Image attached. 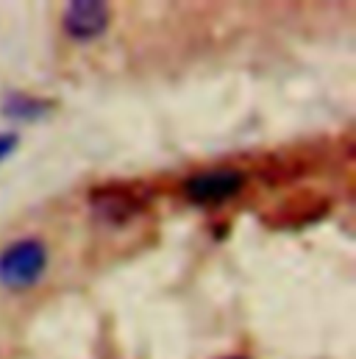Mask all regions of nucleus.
Masks as SVG:
<instances>
[{
	"instance_id": "nucleus-1",
	"label": "nucleus",
	"mask_w": 356,
	"mask_h": 359,
	"mask_svg": "<svg viewBox=\"0 0 356 359\" xmlns=\"http://www.w3.org/2000/svg\"><path fill=\"white\" fill-rule=\"evenodd\" d=\"M48 270V248L36 237L14 240L0 251V284L6 290L22 292L42 281Z\"/></svg>"
},
{
	"instance_id": "nucleus-2",
	"label": "nucleus",
	"mask_w": 356,
	"mask_h": 359,
	"mask_svg": "<svg viewBox=\"0 0 356 359\" xmlns=\"http://www.w3.org/2000/svg\"><path fill=\"white\" fill-rule=\"evenodd\" d=\"M242 187H245V176L234 168L206 170L184 181V198L195 206H217L240 195Z\"/></svg>"
},
{
	"instance_id": "nucleus-3",
	"label": "nucleus",
	"mask_w": 356,
	"mask_h": 359,
	"mask_svg": "<svg viewBox=\"0 0 356 359\" xmlns=\"http://www.w3.org/2000/svg\"><path fill=\"white\" fill-rule=\"evenodd\" d=\"M109 20H111V11L100 0H73L64 6V14H62L64 34L76 42H92L103 36V31L109 28Z\"/></svg>"
},
{
	"instance_id": "nucleus-4",
	"label": "nucleus",
	"mask_w": 356,
	"mask_h": 359,
	"mask_svg": "<svg viewBox=\"0 0 356 359\" xmlns=\"http://www.w3.org/2000/svg\"><path fill=\"white\" fill-rule=\"evenodd\" d=\"M89 203H92L95 217L100 223H106V226H123L134 215L142 212L139 195L131 192V189H125V187H103V189L92 192Z\"/></svg>"
},
{
	"instance_id": "nucleus-5",
	"label": "nucleus",
	"mask_w": 356,
	"mask_h": 359,
	"mask_svg": "<svg viewBox=\"0 0 356 359\" xmlns=\"http://www.w3.org/2000/svg\"><path fill=\"white\" fill-rule=\"evenodd\" d=\"M50 103L42 100V97H34V95H6V100L0 103V111L3 117L8 120H17V123H34V120H42L45 114H50Z\"/></svg>"
},
{
	"instance_id": "nucleus-6",
	"label": "nucleus",
	"mask_w": 356,
	"mask_h": 359,
	"mask_svg": "<svg viewBox=\"0 0 356 359\" xmlns=\"http://www.w3.org/2000/svg\"><path fill=\"white\" fill-rule=\"evenodd\" d=\"M17 145H20V137L14 134V131H8V134H0V165L17 151Z\"/></svg>"
},
{
	"instance_id": "nucleus-7",
	"label": "nucleus",
	"mask_w": 356,
	"mask_h": 359,
	"mask_svg": "<svg viewBox=\"0 0 356 359\" xmlns=\"http://www.w3.org/2000/svg\"><path fill=\"white\" fill-rule=\"evenodd\" d=\"M226 359H245V357H226Z\"/></svg>"
}]
</instances>
